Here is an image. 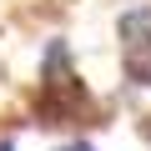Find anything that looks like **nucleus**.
<instances>
[{
	"instance_id": "1",
	"label": "nucleus",
	"mask_w": 151,
	"mask_h": 151,
	"mask_svg": "<svg viewBox=\"0 0 151 151\" xmlns=\"http://www.w3.org/2000/svg\"><path fill=\"white\" fill-rule=\"evenodd\" d=\"M116 35H121V50H131V45H151V5H131V10H121Z\"/></svg>"
},
{
	"instance_id": "2",
	"label": "nucleus",
	"mask_w": 151,
	"mask_h": 151,
	"mask_svg": "<svg viewBox=\"0 0 151 151\" xmlns=\"http://www.w3.org/2000/svg\"><path fill=\"white\" fill-rule=\"evenodd\" d=\"M121 70L131 86H151V45H131L121 50Z\"/></svg>"
},
{
	"instance_id": "3",
	"label": "nucleus",
	"mask_w": 151,
	"mask_h": 151,
	"mask_svg": "<svg viewBox=\"0 0 151 151\" xmlns=\"http://www.w3.org/2000/svg\"><path fill=\"white\" fill-rule=\"evenodd\" d=\"M60 151H96L91 141H76V146H60Z\"/></svg>"
},
{
	"instance_id": "4",
	"label": "nucleus",
	"mask_w": 151,
	"mask_h": 151,
	"mask_svg": "<svg viewBox=\"0 0 151 151\" xmlns=\"http://www.w3.org/2000/svg\"><path fill=\"white\" fill-rule=\"evenodd\" d=\"M0 151H15V146H10V136H0Z\"/></svg>"
}]
</instances>
